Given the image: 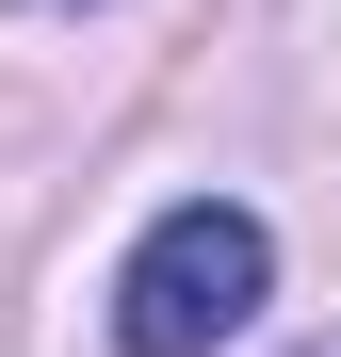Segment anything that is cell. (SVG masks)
Returning a JSON list of instances; mask_svg holds the SVG:
<instances>
[{"mask_svg": "<svg viewBox=\"0 0 341 357\" xmlns=\"http://www.w3.org/2000/svg\"><path fill=\"white\" fill-rule=\"evenodd\" d=\"M260 292H276V227L244 195H179L114 276V341L130 357H211V341L260 325Z\"/></svg>", "mask_w": 341, "mask_h": 357, "instance_id": "obj_1", "label": "cell"}, {"mask_svg": "<svg viewBox=\"0 0 341 357\" xmlns=\"http://www.w3.org/2000/svg\"><path fill=\"white\" fill-rule=\"evenodd\" d=\"M325 357H341V341H325Z\"/></svg>", "mask_w": 341, "mask_h": 357, "instance_id": "obj_2", "label": "cell"}]
</instances>
